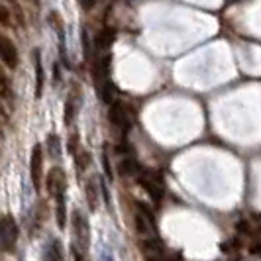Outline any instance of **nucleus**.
Listing matches in <instances>:
<instances>
[{
  "label": "nucleus",
  "instance_id": "nucleus-1",
  "mask_svg": "<svg viewBox=\"0 0 261 261\" xmlns=\"http://www.w3.org/2000/svg\"><path fill=\"white\" fill-rule=\"evenodd\" d=\"M18 224L10 214L0 218V248L6 251H12L18 242Z\"/></svg>",
  "mask_w": 261,
  "mask_h": 261
},
{
  "label": "nucleus",
  "instance_id": "nucleus-2",
  "mask_svg": "<svg viewBox=\"0 0 261 261\" xmlns=\"http://www.w3.org/2000/svg\"><path fill=\"white\" fill-rule=\"evenodd\" d=\"M73 236L77 240V248H81L83 251L89 248V242H91V228H89V220L85 218V214L81 210H73Z\"/></svg>",
  "mask_w": 261,
  "mask_h": 261
},
{
  "label": "nucleus",
  "instance_id": "nucleus-3",
  "mask_svg": "<svg viewBox=\"0 0 261 261\" xmlns=\"http://www.w3.org/2000/svg\"><path fill=\"white\" fill-rule=\"evenodd\" d=\"M45 189L47 193L51 195V198H65V191H67V177L63 169L59 167H53L49 173H47V179H45Z\"/></svg>",
  "mask_w": 261,
  "mask_h": 261
},
{
  "label": "nucleus",
  "instance_id": "nucleus-4",
  "mask_svg": "<svg viewBox=\"0 0 261 261\" xmlns=\"http://www.w3.org/2000/svg\"><path fill=\"white\" fill-rule=\"evenodd\" d=\"M41 171H43V147L38 144L34 145L32 157H30V175H32V183L36 191L41 189Z\"/></svg>",
  "mask_w": 261,
  "mask_h": 261
},
{
  "label": "nucleus",
  "instance_id": "nucleus-5",
  "mask_svg": "<svg viewBox=\"0 0 261 261\" xmlns=\"http://www.w3.org/2000/svg\"><path fill=\"white\" fill-rule=\"evenodd\" d=\"M140 185H142V189H144L147 195L151 196L155 202H159L161 198H163V183H161V179L155 177L153 173H144L142 177H140Z\"/></svg>",
  "mask_w": 261,
  "mask_h": 261
},
{
  "label": "nucleus",
  "instance_id": "nucleus-6",
  "mask_svg": "<svg viewBox=\"0 0 261 261\" xmlns=\"http://www.w3.org/2000/svg\"><path fill=\"white\" fill-rule=\"evenodd\" d=\"M108 116H110V120H112V124H114L116 128H120V130L126 132L132 126L130 114H128V110H126L124 102H120V100H114V102L110 105Z\"/></svg>",
  "mask_w": 261,
  "mask_h": 261
},
{
  "label": "nucleus",
  "instance_id": "nucleus-7",
  "mask_svg": "<svg viewBox=\"0 0 261 261\" xmlns=\"http://www.w3.org/2000/svg\"><path fill=\"white\" fill-rule=\"evenodd\" d=\"M0 59L10 69H16L18 65V49L12 43V39L4 38V36H0Z\"/></svg>",
  "mask_w": 261,
  "mask_h": 261
},
{
  "label": "nucleus",
  "instance_id": "nucleus-8",
  "mask_svg": "<svg viewBox=\"0 0 261 261\" xmlns=\"http://www.w3.org/2000/svg\"><path fill=\"white\" fill-rule=\"evenodd\" d=\"M34 65H36V98L41 96L43 92V85H45V73L41 67V59H39V51H34Z\"/></svg>",
  "mask_w": 261,
  "mask_h": 261
},
{
  "label": "nucleus",
  "instance_id": "nucleus-9",
  "mask_svg": "<svg viewBox=\"0 0 261 261\" xmlns=\"http://www.w3.org/2000/svg\"><path fill=\"white\" fill-rule=\"evenodd\" d=\"M79 100H81L79 91L71 92V94H69V98H67V102H65V124H67V126H71L73 118H75V114H77Z\"/></svg>",
  "mask_w": 261,
  "mask_h": 261
},
{
  "label": "nucleus",
  "instance_id": "nucleus-10",
  "mask_svg": "<svg viewBox=\"0 0 261 261\" xmlns=\"http://www.w3.org/2000/svg\"><path fill=\"white\" fill-rule=\"evenodd\" d=\"M114 38H116L114 30H110V28H105V30H100V34L96 36V47L105 51V49H108V47L112 45Z\"/></svg>",
  "mask_w": 261,
  "mask_h": 261
},
{
  "label": "nucleus",
  "instance_id": "nucleus-11",
  "mask_svg": "<svg viewBox=\"0 0 261 261\" xmlns=\"http://www.w3.org/2000/svg\"><path fill=\"white\" fill-rule=\"evenodd\" d=\"M85 193H87V202H89V208L94 212V210L98 208V193H96V185H94V181H87Z\"/></svg>",
  "mask_w": 261,
  "mask_h": 261
},
{
  "label": "nucleus",
  "instance_id": "nucleus-12",
  "mask_svg": "<svg viewBox=\"0 0 261 261\" xmlns=\"http://www.w3.org/2000/svg\"><path fill=\"white\" fill-rule=\"evenodd\" d=\"M73 159H75V163H77L79 171H85L87 167H89V163H91V153H89L87 149L79 147V151L73 155Z\"/></svg>",
  "mask_w": 261,
  "mask_h": 261
},
{
  "label": "nucleus",
  "instance_id": "nucleus-13",
  "mask_svg": "<svg viewBox=\"0 0 261 261\" xmlns=\"http://www.w3.org/2000/svg\"><path fill=\"white\" fill-rule=\"evenodd\" d=\"M120 173H122V175H136V173H138V163H136V159H132V157L124 159V161L120 163Z\"/></svg>",
  "mask_w": 261,
  "mask_h": 261
},
{
  "label": "nucleus",
  "instance_id": "nucleus-14",
  "mask_svg": "<svg viewBox=\"0 0 261 261\" xmlns=\"http://www.w3.org/2000/svg\"><path fill=\"white\" fill-rule=\"evenodd\" d=\"M0 96L2 98H8L10 96V81L6 77V73L0 69Z\"/></svg>",
  "mask_w": 261,
  "mask_h": 261
},
{
  "label": "nucleus",
  "instance_id": "nucleus-15",
  "mask_svg": "<svg viewBox=\"0 0 261 261\" xmlns=\"http://www.w3.org/2000/svg\"><path fill=\"white\" fill-rule=\"evenodd\" d=\"M43 261H61V251H59V242L55 244L53 242L49 251H47V255H45V259Z\"/></svg>",
  "mask_w": 261,
  "mask_h": 261
},
{
  "label": "nucleus",
  "instance_id": "nucleus-16",
  "mask_svg": "<svg viewBox=\"0 0 261 261\" xmlns=\"http://www.w3.org/2000/svg\"><path fill=\"white\" fill-rule=\"evenodd\" d=\"M112 96H114V87H112L110 83H105V85H102V100H105L106 105H112V102H114Z\"/></svg>",
  "mask_w": 261,
  "mask_h": 261
},
{
  "label": "nucleus",
  "instance_id": "nucleus-17",
  "mask_svg": "<svg viewBox=\"0 0 261 261\" xmlns=\"http://www.w3.org/2000/svg\"><path fill=\"white\" fill-rule=\"evenodd\" d=\"M47 145H49V153H51L53 157L59 155V138L57 136H49V140H47Z\"/></svg>",
  "mask_w": 261,
  "mask_h": 261
},
{
  "label": "nucleus",
  "instance_id": "nucleus-18",
  "mask_svg": "<svg viewBox=\"0 0 261 261\" xmlns=\"http://www.w3.org/2000/svg\"><path fill=\"white\" fill-rule=\"evenodd\" d=\"M10 20H12V18H10V10H6V8L0 4V24H2V26H10Z\"/></svg>",
  "mask_w": 261,
  "mask_h": 261
},
{
  "label": "nucleus",
  "instance_id": "nucleus-19",
  "mask_svg": "<svg viewBox=\"0 0 261 261\" xmlns=\"http://www.w3.org/2000/svg\"><path fill=\"white\" fill-rule=\"evenodd\" d=\"M71 253H73V261H87L85 251H83L81 248H77V246H73V248H71Z\"/></svg>",
  "mask_w": 261,
  "mask_h": 261
},
{
  "label": "nucleus",
  "instance_id": "nucleus-20",
  "mask_svg": "<svg viewBox=\"0 0 261 261\" xmlns=\"http://www.w3.org/2000/svg\"><path fill=\"white\" fill-rule=\"evenodd\" d=\"M77 151H79V138L77 136H71V140H69V153L75 155Z\"/></svg>",
  "mask_w": 261,
  "mask_h": 261
},
{
  "label": "nucleus",
  "instance_id": "nucleus-21",
  "mask_svg": "<svg viewBox=\"0 0 261 261\" xmlns=\"http://www.w3.org/2000/svg\"><path fill=\"white\" fill-rule=\"evenodd\" d=\"M96 2H98V0H79V4H81L85 10H91V8L94 6V4H96Z\"/></svg>",
  "mask_w": 261,
  "mask_h": 261
},
{
  "label": "nucleus",
  "instance_id": "nucleus-22",
  "mask_svg": "<svg viewBox=\"0 0 261 261\" xmlns=\"http://www.w3.org/2000/svg\"><path fill=\"white\" fill-rule=\"evenodd\" d=\"M251 253H255V255L261 257V242H255V244L251 246Z\"/></svg>",
  "mask_w": 261,
  "mask_h": 261
},
{
  "label": "nucleus",
  "instance_id": "nucleus-23",
  "mask_svg": "<svg viewBox=\"0 0 261 261\" xmlns=\"http://www.w3.org/2000/svg\"><path fill=\"white\" fill-rule=\"evenodd\" d=\"M8 2H12V0H8Z\"/></svg>",
  "mask_w": 261,
  "mask_h": 261
}]
</instances>
